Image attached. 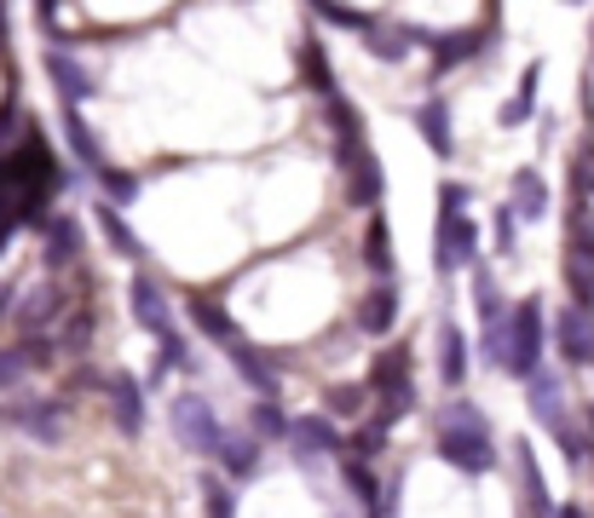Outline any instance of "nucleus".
Masks as SVG:
<instances>
[{"label":"nucleus","instance_id":"obj_3","mask_svg":"<svg viewBox=\"0 0 594 518\" xmlns=\"http://www.w3.org/2000/svg\"><path fill=\"white\" fill-rule=\"evenodd\" d=\"M537 357H542V300H520V305H513V317H508V357H502V369L531 380L537 375Z\"/></svg>","mask_w":594,"mask_h":518},{"label":"nucleus","instance_id":"obj_45","mask_svg":"<svg viewBox=\"0 0 594 518\" xmlns=\"http://www.w3.org/2000/svg\"><path fill=\"white\" fill-rule=\"evenodd\" d=\"M438 207H445V214H462V207H468V191H462V185H445V191H438Z\"/></svg>","mask_w":594,"mask_h":518},{"label":"nucleus","instance_id":"obj_22","mask_svg":"<svg viewBox=\"0 0 594 518\" xmlns=\"http://www.w3.org/2000/svg\"><path fill=\"white\" fill-rule=\"evenodd\" d=\"M191 323H197L202 334H209V341H220L225 352H231V346H243L237 323H231V317H225V311H220L214 300H191Z\"/></svg>","mask_w":594,"mask_h":518},{"label":"nucleus","instance_id":"obj_49","mask_svg":"<svg viewBox=\"0 0 594 518\" xmlns=\"http://www.w3.org/2000/svg\"><path fill=\"white\" fill-rule=\"evenodd\" d=\"M588 432H594V403H588Z\"/></svg>","mask_w":594,"mask_h":518},{"label":"nucleus","instance_id":"obj_40","mask_svg":"<svg viewBox=\"0 0 594 518\" xmlns=\"http://www.w3.org/2000/svg\"><path fill=\"white\" fill-rule=\"evenodd\" d=\"M381 444H386V427H381V421H370V427H358V438H352V450H358V461H370V455H381Z\"/></svg>","mask_w":594,"mask_h":518},{"label":"nucleus","instance_id":"obj_18","mask_svg":"<svg viewBox=\"0 0 594 518\" xmlns=\"http://www.w3.org/2000/svg\"><path fill=\"white\" fill-rule=\"evenodd\" d=\"M393 323H399V294L381 282V289H370L364 305H358V328H364V334H386Z\"/></svg>","mask_w":594,"mask_h":518},{"label":"nucleus","instance_id":"obj_19","mask_svg":"<svg viewBox=\"0 0 594 518\" xmlns=\"http://www.w3.org/2000/svg\"><path fill=\"white\" fill-rule=\"evenodd\" d=\"M220 466L231 478H248L254 466H261V444H254V432H225L220 438Z\"/></svg>","mask_w":594,"mask_h":518},{"label":"nucleus","instance_id":"obj_30","mask_svg":"<svg viewBox=\"0 0 594 518\" xmlns=\"http://www.w3.org/2000/svg\"><path fill=\"white\" fill-rule=\"evenodd\" d=\"M358 409H364V386H329V398H323L329 421H352Z\"/></svg>","mask_w":594,"mask_h":518},{"label":"nucleus","instance_id":"obj_4","mask_svg":"<svg viewBox=\"0 0 594 518\" xmlns=\"http://www.w3.org/2000/svg\"><path fill=\"white\" fill-rule=\"evenodd\" d=\"M173 438H179V444H185L191 455H220L225 427H220L214 403H209V398H197V392L173 398Z\"/></svg>","mask_w":594,"mask_h":518},{"label":"nucleus","instance_id":"obj_41","mask_svg":"<svg viewBox=\"0 0 594 518\" xmlns=\"http://www.w3.org/2000/svg\"><path fill=\"white\" fill-rule=\"evenodd\" d=\"M30 375V363H23V352L12 346V352H0V392H12V386Z\"/></svg>","mask_w":594,"mask_h":518},{"label":"nucleus","instance_id":"obj_34","mask_svg":"<svg viewBox=\"0 0 594 518\" xmlns=\"http://www.w3.org/2000/svg\"><path fill=\"white\" fill-rule=\"evenodd\" d=\"M318 18L335 23V30H358V35L375 30V18H370V12H352V7H318Z\"/></svg>","mask_w":594,"mask_h":518},{"label":"nucleus","instance_id":"obj_20","mask_svg":"<svg viewBox=\"0 0 594 518\" xmlns=\"http://www.w3.org/2000/svg\"><path fill=\"white\" fill-rule=\"evenodd\" d=\"M508 207L520 219H542V214H549V185H542L531 168H520V173H513V202Z\"/></svg>","mask_w":594,"mask_h":518},{"label":"nucleus","instance_id":"obj_17","mask_svg":"<svg viewBox=\"0 0 594 518\" xmlns=\"http://www.w3.org/2000/svg\"><path fill=\"white\" fill-rule=\"evenodd\" d=\"M462 375H468V346H462V328L456 323H438V380L462 386Z\"/></svg>","mask_w":594,"mask_h":518},{"label":"nucleus","instance_id":"obj_47","mask_svg":"<svg viewBox=\"0 0 594 518\" xmlns=\"http://www.w3.org/2000/svg\"><path fill=\"white\" fill-rule=\"evenodd\" d=\"M12 133V110H0V139H7Z\"/></svg>","mask_w":594,"mask_h":518},{"label":"nucleus","instance_id":"obj_27","mask_svg":"<svg viewBox=\"0 0 594 518\" xmlns=\"http://www.w3.org/2000/svg\"><path fill=\"white\" fill-rule=\"evenodd\" d=\"M341 478H347L352 496L375 512V501H381V484H375V473H370V461H358V455H352V461H341ZM375 518H381V512H375Z\"/></svg>","mask_w":594,"mask_h":518},{"label":"nucleus","instance_id":"obj_37","mask_svg":"<svg viewBox=\"0 0 594 518\" xmlns=\"http://www.w3.org/2000/svg\"><path fill=\"white\" fill-rule=\"evenodd\" d=\"M520 466H526V501H531V512H549V496H542V473H537L531 450H520Z\"/></svg>","mask_w":594,"mask_h":518},{"label":"nucleus","instance_id":"obj_33","mask_svg":"<svg viewBox=\"0 0 594 518\" xmlns=\"http://www.w3.org/2000/svg\"><path fill=\"white\" fill-rule=\"evenodd\" d=\"M474 294H479V317H485V328H497V323H502V300H497V282H490L485 271H474Z\"/></svg>","mask_w":594,"mask_h":518},{"label":"nucleus","instance_id":"obj_25","mask_svg":"<svg viewBox=\"0 0 594 518\" xmlns=\"http://www.w3.org/2000/svg\"><path fill=\"white\" fill-rule=\"evenodd\" d=\"M64 133H70V150L82 155V168H93V173H98V168H110V162H105V150H98V139L87 133L82 110H64Z\"/></svg>","mask_w":594,"mask_h":518},{"label":"nucleus","instance_id":"obj_24","mask_svg":"<svg viewBox=\"0 0 594 518\" xmlns=\"http://www.w3.org/2000/svg\"><path fill=\"white\" fill-rule=\"evenodd\" d=\"M364 266H370L375 277H393V266H399V259H393V230H386L381 214H375L370 230H364Z\"/></svg>","mask_w":594,"mask_h":518},{"label":"nucleus","instance_id":"obj_6","mask_svg":"<svg viewBox=\"0 0 594 518\" xmlns=\"http://www.w3.org/2000/svg\"><path fill=\"white\" fill-rule=\"evenodd\" d=\"M474 248H479V230H474L468 214H438V237H433V266L438 271L474 266Z\"/></svg>","mask_w":594,"mask_h":518},{"label":"nucleus","instance_id":"obj_15","mask_svg":"<svg viewBox=\"0 0 594 518\" xmlns=\"http://www.w3.org/2000/svg\"><path fill=\"white\" fill-rule=\"evenodd\" d=\"M225 357H231V369H237V375L254 386V392H261V398L272 403V392H277V369H272V363H266L261 352H254L248 341H243V346H231Z\"/></svg>","mask_w":594,"mask_h":518},{"label":"nucleus","instance_id":"obj_43","mask_svg":"<svg viewBox=\"0 0 594 518\" xmlns=\"http://www.w3.org/2000/svg\"><path fill=\"white\" fill-rule=\"evenodd\" d=\"M98 179H105V191L116 196V202H127V196H134L139 185H134V179H127V173H116V168H98Z\"/></svg>","mask_w":594,"mask_h":518},{"label":"nucleus","instance_id":"obj_26","mask_svg":"<svg viewBox=\"0 0 594 518\" xmlns=\"http://www.w3.org/2000/svg\"><path fill=\"white\" fill-rule=\"evenodd\" d=\"M410 46H416V35H410L404 23H375V30H370V52H375V58H386V64H399Z\"/></svg>","mask_w":594,"mask_h":518},{"label":"nucleus","instance_id":"obj_42","mask_svg":"<svg viewBox=\"0 0 594 518\" xmlns=\"http://www.w3.org/2000/svg\"><path fill=\"white\" fill-rule=\"evenodd\" d=\"M87 334H93V317H87V311H75L70 328H64V341H59V352H82V346H87Z\"/></svg>","mask_w":594,"mask_h":518},{"label":"nucleus","instance_id":"obj_32","mask_svg":"<svg viewBox=\"0 0 594 518\" xmlns=\"http://www.w3.org/2000/svg\"><path fill=\"white\" fill-rule=\"evenodd\" d=\"M531 98H537V64L526 69V82H520V98H513V104H502V127H520V121L531 116Z\"/></svg>","mask_w":594,"mask_h":518},{"label":"nucleus","instance_id":"obj_46","mask_svg":"<svg viewBox=\"0 0 594 518\" xmlns=\"http://www.w3.org/2000/svg\"><path fill=\"white\" fill-rule=\"evenodd\" d=\"M497 248L502 253L513 248V207H502V214H497Z\"/></svg>","mask_w":594,"mask_h":518},{"label":"nucleus","instance_id":"obj_21","mask_svg":"<svg viewBox=\"0 0 594 518\" xmlns=\"http://www.w3.org/2000/svg\"><path fill=\"white\" fill-rule=\"evenodd\" d=\"M370 386H375V398L404 392V386H410V352H404V346L381 352V357H375V369H370Z\"/></svg>","mask_w":594,"mask_h":518},{"label":"nucleus","instance_id":"obj_7","mask_svg":"<svg viewBox=\"0 0 594 518\" xmlns=\"http://www.w3.org/2000/svg\"><path fill=\"white\" fill-rule=\"evenodd\" d=\"M341 173H347V196L358 207H375L381 202V162L364 150V139H347L341 144Z\"/></svg>","mask_w":594,"mask_h":518},{"label":"nucleus","instance_id":"obj_12","mask_svg":"<svg viewBox=\"0 0 594 518\" xmlns=\"http://www.w3.org/2000/svg\"><path fill=\"white\" fill-rule=\"evenodd\" d=\"M0 421H12L23 432H35L41 444H53V438L64 432V414L53 403H0Z\"/></svg>","mask_w":594,"mask_h":518},{"label":"nucleus","instance_id":"obj_23","mask_svg":"<svg viewBox=\"0 0 594 518\" xmlns=\"http://www.w3.org/2000/svg\"><path fill=\"white\" fill-rule=\"evenodd\" d=\"M289 438H295V450H306V455L341 444V438H335V421H329V414H300V421H289Z\"/></svg>","mask_w":594,"mask_h":518},{"label":"nucleus","instance_id":"obj_28","mask_svg":"<svg viewBox=\"0 0 594 518\" xmlns=\"http://www.w3.org/2000/svg\"><path fill=\"white\" fill-rule=\"evenodd\" d=\"M300 69H306V82H312L323 98H335V69H329V58H323V46H318V41H306V46H300Z\"/></svg>","mask_w":594,"mask_h":518},{"label":"nucleus","instance_id":"obj_2","mask_svg":"<svg viewBox=\"0 0 594 518\" xmlns=\"http://www.w3.org/2000/svg\"><path fill=\"white\" fill-rule=\"evenodd\" d=\"M438 455L462 473H490L497 466V444H490V427L474 403H445L438 409Z\"/></svg>","mask_w":594,"mask_h":518},{"label":"nucleus","instance_id":"obj_16","mask_svg":"<svg viewBox=\"0 0 594 518\" xmlns=\"http://www.w3.org/2000/svg\"><path fill=\"white\" fill-rule=\"evenodd\" d=\"M416 133H422V144L433 150V155H450L456 150V133H450V110H445V104H422V110H416Z\"/></svg>","mask_w":594,"mask_h":518},{"label":"nucleus","instance_id":"obj_38","mask_svg":"<svg viewBox=\"0 0 594 518\" xmlns=\"http://www.w3.org/2000/svg\"><path fill=\"white\" fill-rule=\"evenodd\" d=\"M18 352H23V363H30V369H46V363H53V352H59V341H46V334H30V341H23Z\"/></svg>","mask_w":594,"mask_h":518},{"label":"nucleus","instance_id":"obj_29","mask_svg":"<svg viewBox=\"0 0 594 518\" xmlns=\"http://www.w3.org/2000/svg\"><path fill=\"white\" fill-rule=\"evenodd\" d=\"M98 230L110 237V248H116V253H127V259H139V253H145V248L134 242V230L121 225V214H116V207H98Z\"/></svg>","mask_w":594,"mask_h":518},{"label":"nucleus","instance_id":"obj_44","mask_svg":"<svg viewBox=\"0 0 594 518\" xmlns=\"http://www.w3.org/2000/svg\"><path fill=\"white\" fill-rule=\"evenodd\" d=\"M572 179H577V196H594V150L577 155V173Z\"/></svg>","mask_w":594,"mask_h":518},{"label":"nucleus","instance_id":"obj_9","mask_svg":"<svg viewBox=\"0 0 594 518\" xmlns=\"http://www.w3.org/2000/svg\"><path fill=\"white\" fill-rule=\"evenodd\" d=\"M59 317H64V289H59V282H41V289H30V294L12 305V323L23 334H46Z\"/></svg>","mask_w":594,"mask_h":518},{"label":"nucleus","instance_id":"obj_10","mask_svg":"<svg viewBox=\"0 0 594 518\" xmlns=\"http://www.w3.org/2000/svg\"><path fill=\"white\" fill-rule=\"evenodd\" d=\"M554 341H560V352L572 357V363H594V311H560V323H554Z\"/></svg>","mask_w":594,"mask_h":518},{"label":"nucleus","instance_id":"obj_48","mask_svg":"<svg viewBox=\"0 0 594 518\" xmlns=\"http://www.w3.org/2000/svg\"><path fill=\"white\" fill-rule=\"evenodd\" d=\"M554 518H583V507H560Z\"/></svg>","mask_w":594,"mask_h":518},{"label":"nucleus","instance_id":"obj_11","mask_svg":"<svg viewBox=\"0 0 594 518\" xmlns=\"http://www.w3.org/2000/svg\"><path fill=\"white\" fill-rule=\"evenodd\" d=\"M46 75H53V87L70 98V110H82V104L93 98V87H98L93 75L70 58V52H53V46H46Z\"/></svg>","mask_w":594,"mask_h":518},{"label":"nucleus","instance_id":"obj_1","mask_svg":"<svg viewBox=\"0 0 594 518\" xmlns=\"http://www.w3.org/2000/svg\"><path fill=\"white\" fill-rule=\"evenodd\" d=\"M59 185H64V173H59L53 155L41 150V139H30L18 155L0 162V248H7V237L18 225L46 219V196Z\"/></svg>","mask_w":594,"mask_h":518},{"label":"nucleus","instance_id":"obj_8","mask_svg":"<svg viewBox=\"0 0 594 518\" xmlns=\"http://www.w3.org/2000/svg\"><path fill=\"white\" fill-rule=\"evenodd\" d=\"M127 300H134V317H139V328H145V334H157V341L168 346V341H173V311H168V300H162L157 282H150V277L139 271L134 282H127Z\"/></svg>","mask_w":594,"mask_h":518},{"label":"nucleus","instance_id":"obj_31","mask_svg":"<svg viewBox=\"0 0 594 518\" xmlns=\"http://www.w3.org/2000/svg\"><path fill=\"white\" fill-rule=\"evenodd\" d=\"M474 46H479L474 35H433V69H438V75H445V69L456 64V58H468V52H474Z\"/></svg>","mask_w":594,"mask_h":518},{"label":"nucleus","instance_id":"obj_36","mask_svg":"<svg viewBox=\"0 0 594 518\" xmlns=\"http://www.w3.org/2000/svg\"><path fill=\"white\" fill-rule=\"evenodd\" d=\"M202 501H209V518H231V489H225L220 473L202 478Z\"/></svg>","mask_w":594,"mask_h":518},{"label":"nucleus","instance_id":"obj_5","mask_svg":"<svg viewBox=\"0 0 594 518\" xmlns=\"http://www.w3.org/2000/svg\"><path fill=\"white\" fill-rule=\"evenodd\" d=\"M531 409H537V421L565 444V455L583 461V438L572 432V421H565V403H560V380H554V375H542V369L531 375Z\"/></svg>","mask_w":594,"mask_h":518},{"label":"nucleus","instance_id":"obj_14","mask_svg":"<svg viewBox=\"0 0 594 518\" xmlns=\"http://www.w3.org/2000/svg\"><path fill=\"white\" fill-rule=\"evenodd\" d=\"M82 259V225H75L70 214H53V225H46V266L64 271Z\"/></svg>","mask_w":594,"mask_h":518},{"label":"nucleus","instance_id":"obj_39","mask_svg":"<svg viewBox=\"0 0 594 518\" xmlns=\"http://www.w3.org/2000/svg\"><path fill=\"white\" fill-rule=\"evenodd\" d=\"M254 432H266V438H289V421H283V409H277V403H261V409H254Z\"/></svg>","mask_w":594,"mask_h":518},{"label":"nucleus","instance_id":"obj_13","mask_svg":"<svg viewBox=\"0 0 594 518\" xmlns=\"http://www.w3.org/2000/svg\"><path fill=\"white\" fill-rule=\"evenodd\" d=\"M110 409H116V427L127 438L145 432V398H139V380L134 375H110Z\"/></svg>","mask_w":594,"mask_h":518},{"label":"nucleus","instance_id":"obj_35","mask_svg":"<svg viewBox=\"0 0 594 518\" xmlns=\"http://www.w3.org/2000/svg\"><path fill=\"white\" fill-rule=\"evenodd\" d=\"M565 277H572L577 311H588V305H594V266H588V259H577V253H572V266H565Z\"/></svg>","mask_w":594,"mask_h":518}]
</instances>
